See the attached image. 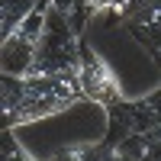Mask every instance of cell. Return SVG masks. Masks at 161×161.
Wrapping results in <instances>:
<instances>
[{"label": "cell", "mask_w": 161, "mask_h": 161, "mask_svg": "<svg viewBox=\"0 0 161 161\" xmlns=\"http://www.w3.org/2000/svg\"><path fill=\"white\" fill-rule=\"evenodd\" d=\"M77 87H80V93H84V100H93V103L106 106V110L126 100L123 90H119V77L110 68V61H106L97 48H90V45H80Z\"/></svg>", "instance_id": "obj_4"}, {"label": "cell", "mask_w": 161, "mask_h": 161, "mask_svg": "<svg viewBox=\"0 0 161 161\" xmlns=\"http://www.w3.org/2000/svg\"><path fill=\"white\" fill-rule=\"evenodd\" d=\"M45 161H119V155H116V145L106 139V142H80V145L58 148Z\"/></svg>", "instance_id": "obj_5"}, {"label": "cell", "mask_w": 161, "mask_h": 161, "mask_svg": "<svg viewBox=\"0 0 161 161\" xmlns=\"http://www.w3.org/2000/svg\"><path fill=\"white\" fill-rule=\"evenodd\" d=\"M45 16H48V0H39L32 13L26 16L10 36H3V74L10 77H26L36 61V45L42 39L45 29Z\"/></svg>", "instance_id": "obj_3"}, {"label": "cell", "mask_w": 161, "mask_h": 161, "mask_svg": "<svg viewBox=\"0 0 161 161\" xmlns=\"http://www.w3.org/2000/svg\"><path fill=\"white\" fill-rule=\"evenodd\" d=\"M142 161H161V139L148 136V148H145V158Z\"/></svg>", "instance_id": "obj_8"}, {"label": "cell", "mask_w": 161, "mask_h": 161, "mask_svg": "<svg viewBox=\"0 0 161 161\" xmlns=\"http://www.w3.org/2000/svg\"><path fill=\"white\" fill-rule=\"evenodd\" d=\"M84 100L74 77H10L3 74L0 106H3V129H16L36 119L55 116L64 106Z\"/></svg>", "instance_id": "obj_1"}, {"label": "cell", "mask_w": 161, "mask_h": 161, "mask_svg": "<svg viewBox=\"0 0 161 161\" xmlns=\"http://www.w3.org/2000/svg\"><path fill=\"white\" fill-rule=\"evenodd\" d=\"M80 45L84 42H80V32L74 29V23L48 3L45 29L36 45V61L26 77H74L77 80Z\"/></svg>", "instance_id": "obj_2"}, {"label": "cell", "mask_w": 161, "mask_h": 161, "mask_svg": "<svg viewBox=\"0 0 161 161\" xmlns=\"http://www.w3.org/2000/svg\"><path fill=\"white\" fill-rule=\"evenodd\" d=\"M142 0H87V10H90V16L93 13H100V10H113V13H126L129 7H139Z\"/></svg>", "instance_id": "obj_7"}, {"label": "cell", "mask_w": 161, "mask_h": 161, "mask_svg": "<svg viewBox=\"0 0 161 161\" xmlns=\"http://www.w3.org/2000/svg\"><path fill=\"white\" fill-rule=\"evenodd\" d=\"M0 161H36V158L13 139L10 129H3V136H0Z\"/></svg>", "instance_id": "obj_6"}]
</instances>
